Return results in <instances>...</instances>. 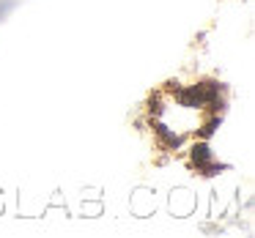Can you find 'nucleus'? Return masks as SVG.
<instances>
[{
    "label": "nucleus",
    "instance_id": "nucleus-1",
    "mask_svg": "<svg viewBox=\"0 0 255 238\" xmlns=\"http://www.w3.org/2000/svg\"><path fill=\"white\" fill-rule=\"evenodd\" d=\"M192 161L206 172V175H211V172L217 170V167L211 164V151H209V145H206V143H200V145H195V148H192Z\"/></svg>",
    "mask_w": 255,
    "mask_h": 238
}]
</instances>
